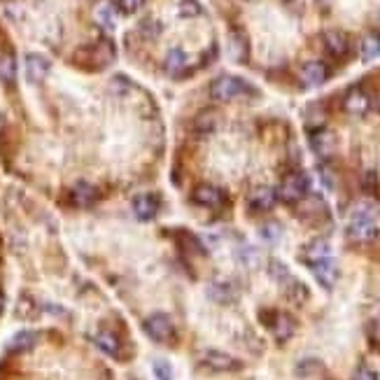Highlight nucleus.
Returning a JSON list of instances; mask_svg holds the SVG:
<instances>
[{
  "mask_svg": "<svg viewBox=\"0 0 380 380\" xmlns=\"http://www.w3.org/2000/svg\"><path fill=\"white\" fill-rule=\"evenodd\" d=\"M254 89L250 87L245 79L234 77V75H222L210 84V96L214 101H234L241 96H252Z\"/></svg>",
  "mask_w": 380,
  "mask_h": 380,
  "instance_id": "f257e3e1",
  "label": "nucleus"
},
{
  "mask_svg": "<svg viewBox=\"0 0 380 380\" xmlns=\"http://www.w3.org/2000/svg\"><path fill=\"white\" fill-rule=\"evenodd\" d=\"M310 189V180L306 173H299V170H294V173L285 175L283 185L278 189V196L285 201V203H297V201H303L306 194H308Z\"/></svg>",
  "mask_w": 380,
  "mask_h": 380,
  "instance_id": "f03ea898",
  "label": "nucleus"
},
{
  "mask_svg": "<svg viewBox=\"0 0 380 380\" xmlns=\"http://www.w3.org/2000/svg\"><path fill=\"white\" fill-rule=\"evenodd\" d=\"M346 234L354 243H371L373 238H376V234H378L376 219H373L371 214H366V212L352 214V219H350V224H348Z\"/></svg>",
  "mask_w": 380,
  "mask_h": 380,
  "instance_id": "7ed1b4c3",
  "label": "nucleus"
},
{
  "mask_svg": "<svg viewBox=\"0 0 380 380\" xmlns=\"http://www.w3.org/2000/svg\"><path fill=\"white\" fill-rule=\"evenodd\" d=\"M145 332L152 341L170 343L173 341V336H175V327H173V322H170L168 315H163V312H154V315H150L145 320Z\"/></svg>",
  "mask_w": 380,
  "mask_h": 380,
  "instance_id": "20e7f679",
  "label": "nucleus"
},
{
  "mask_svg": "<svg viewBox=\"0 0 380 380\" xmlns=\"http://www.w3.org/2000/svg\"><path fill=\"white\" fill-rule=\"evenodd\" d=\"M324 49L329 52V57H334L336 61H343L350 57V38H348L343 30H327L322 35Z\"/></svg>",
  "mask_w": 380,
  "mask_h": 380,
  "instance_id": "39448f33",
  "label": "nucleus"
},
{
  "mask_svg": "<svg viewBox=\"0 0 380 380\" xmlns=\"http://www.w3.org/2000/svg\"><path fill=\"white\" fill-rule=\"evenodd\" d=\"M343 110L352 117H364L371 110V96L361 87H352L343 98Z\"/></svg>",
  "mask_w": 380,
  "mask_h": 380,
  "instance_id": "423d86ee",
  "label": "nucleus"
},
{
  "mask_svg": "<svg viewBox=\"0 0 380 380\" xmlns=\"http://www.w3.org/2000/svg\"><path fill=\"white\" fill-rule=\"evenodd\" d=\"M201 364L208 366L210 371H217V373L241 369V361H238L236 357H231V354H226V352H219V350H206L203 357H201Z\"/></svg>",
  "mask_w": 380,
  "mask_h": 380,
  "instance_id": "0eeeda50",
  "label": "nucleus"
},
{
  "mask_svg": "<svg viewBox=\"0 0 380 380\" xmlns=\"http://www.w3.org/2000/svg\"><path fill=\"white\" fill-rule=\"evenodd\" d=\"M310 150L322 159L332 157L336 150V136L324 126L315 128V131H310Z\"/></svg>",
  "mask_w": 380,
  "mask_h": 380,
  "instance_id": "6e6552de",
  "label": "nucleus"
},
{
  "mask_svg": "<svg viewBox=\"0 0 380 380\" xmlns=\"http://www.w3.org/2000/svg\"><path fill=\"white\" fill-rule=\"evenodd\" d=\"M266 324H268V329L273 332L275 341L278 343L290 341L294 336V332H297V322H294V317L287 315V312H273V317L271 320H266Z\"/></svg>",
  "mask_w": 380,
  "mask_h": 380,
  "instance_id": "1a4fd4ad",
  "label": "nucleus"
},
{
  "mask_svg": "<svg viewBox=\"0 0 380 380\" xmlns=\"http://www.w3.org/2000/svg\"><path fill=\"white\" fill-rule=\"evenodd\" d=\"M278 203V192L271 187H257L248 199V206L252 212H268Z\"/></svg>",
  "mask_w": 380,
  "mask_h": 380,
  "instance_id": "9d476101",
  "label": "nucleus"
},
{
  "mask_svg": "<svg viewBox=\"0 0 380 380\" xmlns=\"http://www.w3.org/2000/svg\"><path fill=\"white\" fill-rule=\"evenodd\" d=\"M194 201L199 206H203V208H222L224 206V201H226V196L224 192L219 187H214V185H199L194 189Z\"/></svg>",
  "mask_w": 380,
  "mask_h": 380,
  "instance_id": "9b49d317",
  "label": "nucleus"
},
{
  "mask_svg": "<svg viewBox=\"0 0 380 380\" xmlns=\"http://www.w3.org/2000/svg\"><path fill=\"white\" fill-rule=\"evenodd\" d=\"M301 82L306 87H320V84L327 82L329 77V68L322 63V61H308V63L301 66Z\"/></svg>",
  "mask_w": 380,
  "mask_h": 380,
  "instance_id": "f8f14e48",
  "label": "nucleus"
},
{
  "mask_svg": "<svg viewBox=\"0 0 380 380\" xmlns=\"http://www.w3.org/2000/svg\"><path fill=\"white\" fill-rule=\"evenodd\" d=\"M49 61L42 54H28L26 57V79L30 84H42L49 75Z\"/></svg>",
  "mask_w": 380,
  "mask_h": 380,
  "instance_id": "ddd939ff",
  "label": "nucleus"
},
{
  "mask_svg": "<svg viewBox=\"0 0 380 380\" xmlns=\"http://www.w3.org/2000/svg\"><path fill=\"white\" fill-rule=\"evenodd\" d=\"M303 259L308 266L327 261V259H332V248H329V243L324 241V238H315V241L303 248Z\"/></svg>",
  "mask_w": 380,
  "mask_h": 380,
  "instance_id": "4468645a",
  "label": "nucleus"
},
{
  "mask_svg": "<svg viewBox=\"0 0 380 380\" xmlns=\"http://www.w3.org/2000/svg\"><path fill=\"white\" fill-rule=\"evenodd\" d=\"M208 297L217 303H231L238 297V292L231 280H212V283L208 285Z\"/></svg>",
  "mask_w": 380,
  "mask_h": 380,
  "instance_id": "2eb2a0df",
  "label": "nucleus"
},
{
  "mask_svg": "<svg viewBox=\"0 0 380 380\" xmlns=\"http://www.w3.org/2000/svg\"><path fill=\"white\" fill-rule=\"evenodd\" d=\"M310 268H312V275L317 278V283H320L324 290H332V287L336 285V280H339V268L334 266L332 259L320 261V263H315V266H310Z\"/></svg>",
  "mask_w": 380,
  "mask_h": 380,
  "instance_id": "dca6fc26",
  "label": "nucleus"
},
{
  "mask_svg": "<svg viewBox=\"0 0 380 380\" xmlns=\"http://www.w3.org/2000/svg\"><path fill=\"white\" fill-rule=\"evenodd\" d=\"M280 287L285 290V297L290 299L294 303H303L306 299H308V287H306L301 280H297L294 275H285L283 280H280Z\"/></svg>",
  "mask_w": 380,
  "mask_h": 380,
  "instance_id": "f3484780",
  "label": "nucleus"
},
{
  "mask_svg": "<svg viewBox=\"0 0 380 380\" xmlns=\"http://www.w3.org/2000/svg\"><path fill=\"white\" fill-rule=\"evenodd\" d=\"M159 210V203L152 194H140L133 199V212L138 219H152Z\"/></svg>",
  "mask_w": 380,
  "mask_h": 380,
  "instance_id": "a211bd4d",
  "label": "nucleus"
},
{
  "mask_svg": "<svg viewBox=\"0 0 380 380\" xmlns=\"http://www.w3.org/2000/svg\"><path fill=\"white\" fill-rule=\"evenodd\" d=\"M229 54L236 63H245L250 57V47H248V38L241 33V30H234L229 35Z\"/></svg>",
  "mask_w": 380,
  "mask_h": 380,
  "instance_id": "6ab92c4d",
  "label": "nucleus"
},
{
  "mask_svg": "<svg viewBox=\"0 0 380 380\" xmlns=\"http://www.w3.org/2000/svg\"><path fill=\"white\" fill-rule=\"evenodd\" d=\"M72 201H75L79 208L94 206L98 201V189L91 185V182H77V185L72 187Z\"/></svg>",
  "mask_w": 380,
  "mask_h": 380,
  "instance_id": "aec40b11",
  "label": "nucleus"
},
{
  "mask_svg": "<svg viewBox=\"0 0 380 380\" xmlns=\"http://www.w3.org/2000/svg\"><path fill=\"white\" fill-rule=\"evenodd\" d=\"M359 52H361V61L364 63H371L380 57V33H366L361 38V45H359Z\"/></svg>",
  "mask_w": 380,
  "mask_h": 380,
  "instance_id": "412c9836",
  "label": "nucleus"
},
{
  "mask_svg": "<svg viewBox=\"0 0 380 380\" xmlns=\"http://www.w3.org/2000/svg\"><path fill=\"white\" fill-rule=\"evenodd\" d=\"M35 343H38V334L30 332V329H23V332L12 336L8 348L12 352H26V350H30V348H35Z\"/></svg>",
  "mask_w": 380,
  "mask_h": 380,
  "instance_id": "4be33fe9",
  "label": "nucleus"
},
{
  "mask_svg": "<svg viewBox=\"0 0 380 380\" xmlns=\"http://www.w3.org/2000/svg\"><path fill=\"white\" fill-rule=\"evenodd\" d=\"M91 57H94L96 68H103V66H110L114 61V47L110 40H101L96 47H91Z\"/></svg>",
  "mask_w": 380,
  "mask_h": 380,
  "instance_id": "5701e85b",
  "label": "nucleus"
},
{
  "mask_svg": "<svg viewBox=\"0 0 380 380\" xmlns=\"http://www.w3.org/2000/svg\"><path fill=\"white\" fill-rule=\"evenodd\" d=\"M94 343L98 346V350L110 354V357H117V354H119V341H117V336H114L112 332H106V329H103V332H98L94 336Z\"/></svg>",
  "mask_w": 380,
  "mask_h": 380,
  "instance_id": "b1692460",
  "label": "nucleus"
},
{
  "mask_svg": "<svg viewBox=\"0 0 380 380\" xmlns=\"http://www.w3.org/2000/svg\"><path fill=\"white\" fill-rule=\"evenodd\" d=\"M185 68H187V54L182 52V49H177V47L170 49L168 57H166V70L173 77H177V75H182V72H185Z\"/></svg>",
  "mask_w": 380,
  "mask_h": 380,
  "instance_id": "393cba45",
  "label": "nucleus"
},
{
  "mask_svg": "<svg viewBox=\"0 0 380 380\" xmlns=\"http://www.w3.org/2000/svg\"><path fill=\"white\" fill-rule=\"evenodd\" d=\"M17 79V61L12 54H0V82L12 84Z\"/></svg>",
  "mask_w": 380,
  "mask_h": 380,
  "instance_id": "a878e982",
  "label": "nucleus"
},
{
  "mask_svg": "<svg viewBox=\"0 0 380 380\" xmlns=\"http://www.w3.org/2000/svg\"><path fill=\"white\" fill-rule=\"evenodd\" d=\"M214 126H217V112H214V110H203V112H199V117L194 121V128L199 133H210L214 131Z\"/></svg>",
  "mask_w": 380,
  "mask_h": 380,
  "instance_id": "bb28decb",
  "label": "nucleus"
},
{
  "mask_svg": "<svg viewBox=\"0 0 380 380\" xmlns=\"http://www.w3.org/2000/svg\"><path fill=\"white\" fill-rule=\"evenodd\" d=\"M259 236L266 243H278L280 236H283V226H280L278 222H268V224H263L259 229Z\"/></svg>",
  "mask_w": 380,
  "mask_h": 380,
  "instance_id": "cd10ccee",
  "label": "nucleus"
},
{
  "mask_svg": "<svg viewBox=\"0 0 380 380\" xmlns=\"http://www.w3.org/2000/svg\"><path fill=\"white\" fill-rule=\"evenodd\" d=\"M96 19H98V23H101L103 28L114 30V17H112V10H110L108 5H103V8H98V12H96Z\"/></svg>",
  "mask_w": 380,
  "mask_h": 380,
  "instance_id": "c85d7f7f",
  "label": "nucleus"
},
{
  "mask_svg": "<svg viewBox=\"0 0 380 380\" xmlns=\"http://www.w3.org/2000/svg\"><path fill=\"white\" fill-rule=\"evenodd\" d=\"M154 376L159 380H173V369H170V364L166 359H157L154 361Z\"/></svg>",
  "mask_w": 380,
  "mask_h": 380,
  "instance_id": "c756f323",
  "label": "nucleus"
},
{
  "mask_svg": "<svg viewBox=\"0 0 380 380\" xmlns=\"http://www.w3.org/2000/svg\"><path fill=\"white\" fill-rule=\"evenodd\" d=\"M145 0H117V8L124 12V14H136V12L143 8Z\"/></svg>",
  "mask_w": 380,
  "mask_h": 380,
  "instance_id": "7c9ffc66",
  "label": "nucleus"
},
{
  "mask_svg": "<svg viewBox=\"0 0 380 380\" xmlns=\"http://www.w3.org/2000/svg\"><path fill=\"white\" fill-rule=\"evenodd\" d=\"M201 12V5L196 0H182L180 3V14L182 17H196Z\"/></svg>",
  "mask_w": 380,
  "mask_h": 380,
  "instance_id": "2f4dec72",
  "label": "nucleus"
},
{
  "mask_svg": "<svg viewBox=\"0 0 380 380\" xmlns=\"http://www.w3.org/2000/svg\"><path fill=\"white\" fill-rule=\"evenodd\" d=\"M352 380H378V373L371 366H359L357 373L352 376Z\"/></svg>",
  "mask_w": 380,
  "mask_h": 380,
  "instance_id": "473e14b6",
  "label": "nucleus"
},
{
  "mask_svg": "<svg viewBox=\"0 0 380 380\" xmlns=\"http://www.w3.org/2000/svg\"><path fill=\"white\" fill-rule=\"evenodd\" d=\"M371 341L373 343H378L380 346V315L373 320V324H371Z\"/></svg>",
  "mask_w": 380,
  "mask_h": 380,
  "instance_id": "72a5a7b5",
  "label": "nucleus"
},
{
  "mask_svg": "<svg viewBox=\"0 0 380 380\" xmlns=\"http://www.w3.org/2000/svg\"><path fill=\"white\" fill-rule=\"evenodd\" d=\"M3 306H5V299H3V294H0V310H3Z\"/></svg>",
  "mask_w": 380,
  "mask_h": 380,
  "instance_id": "f704fd0d",
  "label": "nucleus"
}]
</instances>
